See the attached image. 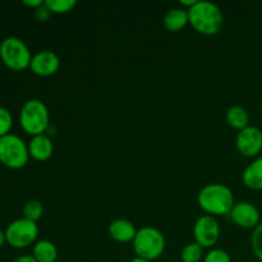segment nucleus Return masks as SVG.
Returning a JSON list of instances; mask_svg holds the SVG:
<instances>
[{
    "instance_id": "1",
    "label": "nucleus",
    "mask_w": 262,
    "mask_h": 262,
    "mask_svg": "<svg viewBox=\"0 0 262 262\" xmlns=\"http://www.w3.org/2000/svg\"><path fill=\"white\" fill-rule=\"evenodd\" d=\"M189 25L199 33L206 36L216 35L224 26V14L215 3L199 2L188 9Z\"/></svg>"
},
{
    "instance_id": "2",
    "label": "nucleus",
    "mask_w": 262,
    "mask_h": 262,
    "mask_svg": "<svg viewBox=\"0 0 262 262\" xmlns=\"http://www.w3.org/2000/svg\"><path fill=\"white\" fill-rule=\"evenodd\" d=\"M200 207L207 215H229L235 205L234 194L222 183H210L201 188L197 197Z\"/></svg>"
},
{
    "instance_id": "3",
    "label": "nucleus",
    "mask_w": 262,
    "mask_h": 262,
    "mask_svg": "<svg viewBox=\"0 0 262 262\" xmlns=\"http://www.w3.org/2000/svg\"><path fill=\"white\" fill-rule=\"evenodd\" d=\"M50 123V114L45 102L31 99L23 104L19 113V124L27 135L40 136L45 133Z\"/></svg>"
},
{
    "instance_id": "4",
    "label": "nucleus",
    "mask_w": 262,
    "mask_h": 262,
    "mask_svg": "<svg viewBox=\"0 0 262 262\" xmlns=\"http://www.w3.org/2000/svg\"><path fill=\"white\" fill-rule=\"evenodd\" d=\"M132 243L137 257L151 262L158 260L165 251V238L160 230L154 227H143L137 230Z\"/></svg>"
},
{
    "instance_id": "5",
    "label": "nucleus",
    "mask_w": 262,
    "mask_h": 262,
    "mask_svg": "<svg viewBox=\"0 0 262 262\" xmlns=\"http://www.w3.org/2000/svg\"><path fill=\"white\" fill-rule=\"evenodd\" d=\"M0 59L9 69L15 72L30 68L32 54L20 38L10 36L0 43Z\"/></svg>"
},
{
    "instance_id": "6",
    "label": "nucleus",
    "mask_w": 262,
    "mask_h": 262,
    "mask_svg": "<svg viewBox=\"0 0 262 262\" xmlns=\"http://www.w3.org/2000/svg\"><path fill=\"white\" fill-rule=\"evenodd\" d=\"M28 159V145L22 138L13 133L0 138V163L3 165L18 170L27 165Z\"/></svg>"
},
{
    "instance_id": "7",
    "label": "nucleus",
    "mask_w": 262,
    "mask_h": 262,
    "mask_svg": "<svg viewBox=\"0 0 262 262\" xmlns=\"http://www.w3.org/2000/svg\"><path fill=\"white\" fill-rule=\"evenodd\" d=\"M37 235L38 225L25 217L12 222L5 229L7 243L13 248H26L33 245Z\"/></svg>"
},
{
    "instance_id": "8",
    "label": "nucleus",
    "mask_w": 262,
    "mask_h": 262,
    "mask_svg": "<svg viewBox=\"0 0 262 262\" xmlns=\"http://www.w3.org/2000/svg\"><path fill=\"white\" fill-rule=\"evenodd\" d=\"M194 242L202 248H211L220 237V225L211 215H202L196 220L193 227Z\"/></svg>"
},
{
    "instance_id": "9",
    "label": "nucleus",
    "mask_w": 262,
    "mask_h": 262,
    "mask_svg": "<svg viewBox=\"0 0 262 262\" xmlns=\"http://www.w3.org/2000/svg\"><path fill=\"white\" fill-rule=\"evenodd\" d=\"M237 150L246 158H255L262 151V130L255 125H248L239 130L235 138Z\"/></svg>"
},
{
    "instance_id": "10",
    "label": "nucleus",
    "mask_w": 262,
    "mask_h": 262,
    "mask_svg": "<svg viewBox=\"0 0 262 262\" xmlns=\"http://www.w3.org/2000/svg\"><path fill=\"white\" fill-rule=\"evenodd\" d=\"M229 217L238 227L255 229L260 225L261 215L257 207L251 202H237L233 206Z\"/></svg>"
},
{
    "instance_id": "11",
    "label": "nucleus",
    "mask_w": 262,
    "mask_h": 262,
    "mask_svg": "<svg viewBox=\"0 0 262 262\" xmlns=\"http://www.w3.org/2000/svg\"><path fill=\"white\" fill-rule=\"evenodd\" d=\"M60 68V58L58 54L50 50H41L32 55L30 69L33 74L40 77H49L55 74Z\"/></svg>"
},
{
    "instance_id": "12",
    "label": "nucleus",
    "mask_w": 262,
    "mask_h": 262,
    "mask_svg": "<svg viewBox=\"0 0 262 262\" xmlns=\"http://www.w3.org/2000/svg\"><path fill=\"white\" fill-rule=\"evenodd\" d=\"M109 235L119 243L133 242L137 229L135 224L127 219H115L109 224Z\"/></svg>"
},
{
    "instance_id": "13",
    "label": "nucleus",
    "mask_w": 262,
    "mask_h": 262,
    "mask_svg": "<svg viewBox=\"0 0 262 262\" xmlns=\"http://www.w3.org/2000/svg\"><path fill=\"white\" fill-rule=\"evenodd\" d=\"M54 151V145L50 138L45 135L35 136L28 143L30 158L36 161H46L51 158Z\"/></svg>"
},
{
    "instance_id": "14",
    "label": "nucleus",
    "mask_w": 262,
    "mask_h": 262,
    "mask_svg": "<svg viewBox=\"0 0 262 262\" xmlns=\"http://www.w3.org/2000/svg\"><path fill=\"white\" fill-rule=\"evenodd\" d=\"M242 181L246 187L255 191H262V156L255 159L243 170Z\"/></svg>"
},
{
    "instance_id": "15",
    "label": "nucleus",
    "mask_w": 262,
    "mask_h": 262,
    "mask_svg": "<svg viewBox=\"0 0 262 262\" xmlns=\"http://www.w3.org/2000/svg\"><path fill=\"white\" fill-rule=\"evenodd\" d=\"M189 23L188 9L186 8H173L164 17V26L170 32H178Z\"/></svg>"
},
{
    "instance_id": "16",
    "label": "nucleus",
    "mask_w": 262,
    "mask_h": 262,
    "mask_svg": "<svg viewBox=\"0 0 262 262\" xmlns=\"http://www.w3.org/2000/svg\"><path fill=\"white\" fill-rule=\"evenodd\" d=\"M32 256L38 262H56L58 258V248L50 241H37L33 246Z\"/></svg>"
},
{
    "instance_id": "17",
    "label": "nucleus",
    "mask_w": 262,
    "mask_h": 262,
    "mask_svg": "<svg viewBox=\"0 0 262 262\" xmlns=\"http://www.w3.org/2000/svg\"><path fill=\"white\" fill-rule=\"evenodd\" d=\"M225 119H227V123L229 124V127L238 130L245 129L246 127L250 125V115H248V112L245 107L239 106V105L230 106L227 110Z\"/></svg>"
},
{
    "instance_id": "18",
    "label": "nucleus",
    "mask_w": 262,
    "mask_h": 262,
    "mask_svg": "<svg viewBox=\"0 0 262 262\" xmlns=\"http://www.w3.org/2000/svg\"><path fill=\"white\" fill-rule=\"evenodd\" d=\"M202 257H204V248L196 242L188 243L181 253L182 262H200Z\"/></svg>"
},
{
    "instance_id": "19",
    "label": "nucleus",
    "mask_w": 262,
    "mask_h": 262,
    "mask_svg": "<svg viewBox=\"0 0 262 262\" xmlns=\"http://www.w3.org/2000/svg\"><path fill=\"white\" fill-rule=\"evenodd\" d=\"M43 215V206L37 200H31L23 207V217L31 220V222L37 223Z\"/></svg>"
},
{
    "instance_id": "20",
    "label": "nucleus",
    "mask_w": 262,
    "mask_h": 262,
    "mask_svg": "<svg viewBox=\"0 0 262 262\" xmlns=\"http://www.w3.org/2000/svg\"><path fill=\"white\" fill-rule=\"evenodd\" d=\"M45 4L51 13L64 14L73 9L77 5V2L76 0H45Z\"/></svg>"
},
{
    "instance_id": "21",
    "label": "nucleus",
    "mask_w": 262,
    "mask_h": 262,
    "mask_svg": "<svg viewBox=\"0 0 262 262\" xmlns=\"http://www.w3.org/2000/svg\"><path fill=\"white\" fill-rule=\"evenodd\" d=\"M13 127V115L7 107L0 106V138L9 135Z\"/></svg>"
},
{
    "instance_id": "22",
    "label": "nucleus",
    "mask_w": 262,
    "mask_h": 262,
    "mask_svg": "<svg viewBox=\"0 0 262 262\" xmlns=\"http://www.w3.org/2000/svg\"><path fill=\"white\" fill-rule=\"evenodd\" d=\"M251 247L256 257L262 262V223L253 229L252 237H251Z\"/></svg>"
},
{
    "instance_id": "23",
    "label": "nucleus",
    "mask_w": 262,
    "mask_h": 262,
    "mask_svg": "<svg viewBox=\"0 0 262 262\" xmlns=\"http://www.w3.org/2000/svg\"><path fill=\"white\" fill-rule=\"evenodd\" d=\"M204 262H232V257L227 251L222 248H214L207 252L204 257Z\"/></svg>"
},
{
    "instance_id": "24",
    "label": "nucleus",
    "mask_w": 262,
    "mask_h": 262,
    "mask_svg": "<svg viewBox=\"0 0 262 262\" xmlns=\"http://www.w3.org/2000/svg\"><path fill=\"white\" fill-rule=\"evenodd\" d=\"M53 14V13L50 12V9H49L48 7H46L45 2H43V4H41L40 7L36 8L35 10H33V17H35V19L37 20V22H46V20L50 18V15Z\"/></svg>"
},
{
    "instance_id": "25",
    "label": "nucleus",
    "mask_w": 262,
    "mask_h": 262,
    "mask_svg": "<svg viewBox=\"0 0 262 262\" xmlns=\"http://www.w3.org/2000/svg\"><path fill=\"white\" fill-rule=\"evenodd\" d=\"M23 4L26 5V7H30V8H32L33 10L36 9V8H38L40 7L41 4H43V2L42 0H23Z\"/></svg>"
},
{
    "instance_id": "26",
    "label": "nucleus",
    "mask_w": 262,
    "mask_h": 262,
    "mask_svg": "<svg viewBox=\"0 0 262 262\" xmlns=\"http://www.w3.org/2000/svg\"><path fill=\"white\" fill-rule=\"evenodd\" d=\"M13 262H38L36 260L33 256H30V255H23V256H19V257L15 258Z\"/></svg>"
},
{
    "instance_id": "27",
    "label": "nucleus",
    "mask_w": 262,
    "mask_h": 262,
    "mask_svg": "<svg viewBox=\"0 0 262 262\" xmlns=\"http://www.w3.org/2000/svg\"><path fill=\"white\" fill-rule=\"evenodd\" d=\"M179 3H181L183 7H187V9H189V8H192L194 4H196L197 0H181Z\"/></svg>"
},
{
    "instance_id": "28",
    "label": "nucleus",
    "mask_w": 262,
    "mask_h": 262,
    "mask_svg": "<svg viewBox=\"0 0 262 262\" xmlns=\"http://www.w3.org/2000/svg\"><path fill=\"white\" fill-rule=\"evenodd\" d=\"M7 243V238H5V232H3L2 229H0V248L3 247V246Z\"/></svg>"
},
{
    "instance_id": "29",
    "label": "nucleus",
    "mask_w": 262,
    "mask_h": 262,
    "mask_svg": "<svg viewBox=\"0 0 262 262\" xmlns=\"http://www.w3.org/2000/svg\"><path fill=\"white\" fill-rule=\"evenodd\" d=\"M129 262H151V261L145 260V258H141V257H135V258H132Z\"/></svg>"
},
{
    "instance_id": "30",
    "label": "nucleus",
    "mask_w": 262,
    "mask_h": 262,
    "mask_svg": "<svg viewBox=\"0 0 262 262\" xmlns=\"http://www.w3.org/2000/svg\"><path fill=\"white\" fill-rule=\"evenodd\" d=\"M56 262H59V261H56Z\"/></svg>"
}]
</instances>
